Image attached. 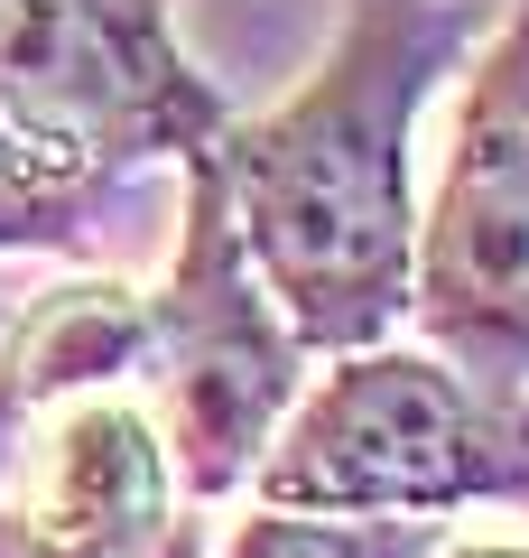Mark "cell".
Returning a JSON list of instances; mask_svg holds the SVG:
<instances>
[{"mask_svg": "<svg viewBox=\"0 0 529 558\" xmlns=\"http://www.w3.org/2000/svg\"><path fill=\"white\" fill-rule=\"evenodd\" d=\"M0 121L75 168H131L223 140V94L158 0H0Z\"/></svg>", "mask_w": 529, "mask_h": 558, "instance_id": "277c9868", "label": "cell"}, {"mask_svg": "<svg viewBox=\"0 0 529 558\" xmlns=\"http://www.w3.org/2000/svg\"><path fill=\"white\" fill-rule=\"evenodd\" d=\"M473 47V0H344L334 57L214 149L223 205L297 344L353 354L409 307V131Z\"/></svg>", "mask_w": 529, "mask_h": 558, "instance_id": "6da1fadb", "label": "cell"}, {"mask_svg": "<svg viewBox=\"0 0 529 558\" xmlns=\"http://www.w3.org/2000/svg\"><path fill=\"white\" fill-rule=\"evenodd\" d=\"M409 307L455 373L529 391V0H510L473 65L446 186L409 252Z\"/></svg>", "mask_w": 529, "mask_h": 558, "instance_id": "3957f363", "label": "cell"}, {"mask_svg": "<svg viewBox=\"0 0 529 558\" xmlns=\"http://www.w3.org/2000/svg\"><path fill=\"white\" fill-rule=\"evenodd\" d=\"M455 558H529V549H455Z\"/></svg>", "mask_w": 529, "mask_h": 558, "instance_id": "9c48e42d", "label": "cell"}, {"mask_svg": "<svg viewBox=\"0 0 529 558\" xmlns=\"http://www.w3.org/2000/svg\"><path fill=\"white\" fill-rule=\"evenodd\" d=\"M102 168H75L38 140H20L0 121V252H57V242H84V223L102 215Z\"/></svg>", "mask_w": 529, "mask_h": 558, "instance_id": "52a82bcc", "label": "cell"}, {"mask_svg": "<svg viewBox=\"0 0 529 558\" xmlns=\"http://www.w3.org/2000/svg\"><path fill=\"white\" fill-rule=\"evenodd\" d=\"M0 438H10V400H0Z\"/></svg>", "mask_w": 529, "mask_h": 558, "instance_id": "30bf717a", "label": "cell"}, {"mask_svg": "<svg viewBox=\"0 0 529 558\" xmlns=\"http://www.w3.org/2000/svg\"><path fill=\"white\" fill-rule=\"evenodd\" d=\"M436 521H307L270 502L260 521H242L233 558H436Z\"/></svg>", "mask_w": 529, "mask_h": 558, "instance_id": "ba28073f", "label": "cell"}, {"mask_svg": "<svg viewBox=\"0 0 529 558\" xmlns=\"http://www.w3.org/2000/svg\"><path fill=\"white\" fill-rule=\"evenodd\" d=\"M139 354H149V307L131 289H65L20 336V381L65 391V381H94V373H131Z\"/></svg>", "mask_w": 529, "mask_h": 558, "instance_id": "8992f818", "label": "cell"}, {"mask_svg": "<svg viewBox=\"0 0 529 558\" xmlns=\"http://www.w3.org/2000/svg\"><path fill=\"white\" fill-rule=\"evenodd\" d=\"M260 502L288 512H455L529 502V391H483L446 354H372L288 418L260 457Z\"/></svg>", "mask_w": 529, "mask_h": 558, "instance_id": "7a4b0ae2", "label": "cell"}, {"mask_svg": "<svg viewBox=\"0 0 529 558\" xmlns=\"http://www.w3.org/2000/svg\"><path fill=\"white\" fill-rule=\"evenodd\" d=\"M297 354L279 299L251 279V252L233 233L223 205V168L214 140L196 149V186H186V242H176L168 299L149 307V373L168 391V428H176V465L196 494H233L260 457H270L279 410L297 400Z\"/></svg>", "mask_w": 529, "mask_h": 558, "instance_id": "5b68a950", "label": "cell"}]
</instances>
